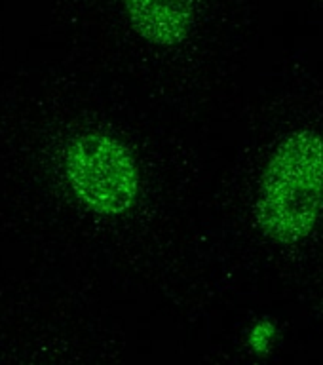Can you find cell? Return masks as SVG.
<instances>
[{
  "mask_svg": "<svg viewBox=\"0 0 323 365\" xmlns=\"http://www.w3.org/2000/svg\"><path fill=\"white\" fill-rule=\"evenodd\" d=\"M323 211V137L297 130L268 160L257 196V222L278 244L308 238Z\"/></svg>",
  "mask_w": 323,
  "mask_h": 365,
  "instance_id": "obj_1",
  "label": "cell"
},
{
  "mask_svg": "<svg viewBox=\"0 0 323 365\" xmlns=\"http://www.w3.org/2000/svg\"><path fill=\"white\" fill-rule=\"evenodd\" d=\"M63 173L74 198L99 217L128 213L141 190V171L133 153L120 139L101 131L71 139L63 156Z\"/></svg>",
  "mask_w": 323,
  "mask_h": 365,
  "instance_id": "obj_2",
  "label": "cell"
},
{
  "mask_svg": "<svg viewBox=\"0 0 323 365\" xmlns=\"http://www.w3.org/2000/svg\"><path fill=\"white\" fill-rule=\"evenodd\" d=\"M196 4L198 0H124L133 31L160 48H171L187 38Z\"/></svg>",
  "mask_w": 323,
  "mask_h": 365,
  "instance_id": "obj_3",
  "label": "cell"
},
{
  "mask_svg": "<svg viewBox=\"0 0 323 365\" xmlns=\"http://www.w3.org/2000/svg\"><path fill=\"white\" fill-rule=\"evenodd\" d=\"M276 335H278V329L272 319H259L247 333V346L255 356H265L270 352Z\"/></svg>",
  "mask_w": 323,
  "mask_h": 365,
  "instance_id": "obj_4",
  "label": "cell"
}]
</instances>
